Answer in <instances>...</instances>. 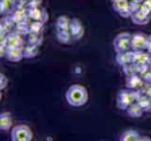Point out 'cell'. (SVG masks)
Returning a JSON list of instances; mask_svg holds the SVG:
<instances>
[{"mask_svg":"<svg viewBox=\"0 0 151 141\" xmlns=\"http://www.w3.org/2000/svg\"><path fill=\"white\" fill-rule=\"evenodd\" d=\"M65 99L70 106L73 107L83 106L88 101L87 90L82 85L73 84L69 87L65 93Z\"/></svg>","mask_w":151,"mask_h":141,"instance_id":"1","label":"cell"},{"mask_svg":"<svg viewBox=\"0 0 151 141\" xmlns=\"http://www.w3.org/2000/svg\"><path fill=\"white\" fill-rule=\"evenodd\" d=\"M10 138L12 141H31L33 133L27 125L18 124L10 132Z\"/></svg>","mask_w":151,"mask_h":141,"instance_id":"2","label":"cell"},{"mask_svg":"<svg viewBox=\"0 0 151 141\" xmlns=\"http://www.w3.org/2000/svg\"><path fill=\"white\" fill-rule=\"evenodd\" d=\"M132 36L128 32H122L114 38L113 46L116 53H122L132 49Z\"/></svg>","mask_w":151,"mask_h":141,"instance_id":"3","label":"cell"},{"mask_svg":"<svg viewBox=\"0 0 151 141\" xmlns=\"http://www.w3.org/2000/svg\"><path fill=\"white\" fill-rule=\"evenodd\" d=\"M134 98L132 94V90L129 88H125L121 90L117 93L116 96V107L120 110H125L131 106L132 103H134Z\"/></svg>","mask_w":151,"mask_h":141,"instance_id":"4","label":"cell"},{"mask_svg":"<svg viewBox=\"0 0 151 141\" xmlns=\"http://www.w3.org/2000/svg\"><path fill=\"white\" fill-rule=\"evenodd\" d=\"M113 9L124 18H131L132 12L129 9V1L126 0H111Z\"/></svg>","mask_w":151,"mask_h":141,"instance_id":"5","label":"cell"},{"mask_svg":"<svg viewBox=\"0 0 151 141\" xmlns=\"http://www.w3.org/2000/svg\"><path fill=\"white\" fill-rule=\"evenodd\" d=\"M70 31L71 33L72 39L76 40H80L85 34V27L83 25V23L79 19L77 18H72L70 21Z\"/></svg>","mask_w":151,"mask_h":141,"instance_id":"6","label":"cell"},{"mask_svg":"<svg viewBox=\"0 0 151 141\" xmlns=\"http://www.w3.org/2000/svg\"><path fill=\"white\" fill-rule=\"evenodd\" d=\"M147 36L143 33H135L132 36V51L147 50Z\"/></svg>","mask_w":151,"mask_h":141,"instance_id":"7","label":"cell"},{"mask_svg":"<svg viewBox=\"0 0 151 141\" xmlns=\"http://www.w3.org/2000/svg\"><path fill=\"white\" fill-rule=\"evenodd\" d=\"M5 57L12 62H19L24 59V47H8Z\"/></svg>","mask_w":151,"mask_h":141,"instance_id":"8","label":"cell"},{"mask_svg":"<svg viewBox=\"0 0 151 141\" xmlns=\"http://www.w3.org/2000/svg\"><path fill=\"white\" fill-rule=\"evenodd\" d=\"M150 18H151V15L142 12V10H138V12L132 13L131 16V20L132 21V23L138 25H147L150 21Z\"/></svg>","mask_w":151,"mask_h":141,"instance_id":"9","label":"cell"},{"mask_svg":"<svg viewBox=\"0 0 151 141\" xmlns=\"http://www.w3.org/2000/svg\"><path fill=\"white\" fill-rule=\"evenodd\" d=\"M8 47H24V40L17 32H9L6 35Z\"/></svg>","mask_w":151,"mask_h":141,"instance_id":"10","label":"cell"},{"mask_svg":"<svg viewBox=\"0 0 151 141\" xmlns=\"http://www.w3.org/2000/svg\"><path fill=\"white\" fill-rule=\"evenodd\" d=\"M144 83L145 81L143 80L142 76H140V74H136L131 76H127L126 87L127 88H129V90H138V88H140L143 86Z\"/></svg>","mask_w":151,"mask_h":141,"instance_id":"11","label":"cell"},{"mask_svg":"<svg viewBox=\"0 0 151 141\" xmlns=\"http://www.w3.org/2000/svg\"><path fill=\"white\" fill-rule=\"evenodd\" d=\"M151 57L147 50L133 51V63L135 64H145L149 63Z\"/></svg>","mask_w":151,"mask_h":141,"instance_id":"12","label":"cell"},{"mask_svg":"<svg viewBox=\"0 0 151 141\" xmlns=\"http://www.w3.org/2000/svg\"><path fill=\"white\" fill-rule=\"evenodd\" d=\"M28 16L34 21H41L45 23L48 20V14L44 9H40V8H33L28 9Z\"/></svg>","mask_w":151,"mask_h":141,"instance_id":"13","label":"cell"},{"mask_svg":"<svg viewBox=\"0 0 151 141\" xmlns=\"http://www.w3.org/2000/svg\"><path fill=\"white\" fill-rule=\"evenodd\" d=\"M116 61L118 65L121 67L124 65H127L129 63H132L133 62V51H126L122 52V53H116Z\"/></svg>","mask_w":151,"mask_h":141,"instance_id":"14","label":"cell"},{"mask_svg":"<svg viewBox=\"0 0 151 141\" xmlns=\"http://www.w3.org/2000/svg\"><path fill=\"white\" fill-rule=\"evenodd\" d=\"M12 125V118L9 112H2L0 114V130L8 131Z\"/></svg>","mask_w":151,"mask_h":141,"instance_id":"15","label":"cell"},{"mask_svg":"<svg viewBox=\"0 0 151 141\" xmlns=\"http://www.w3.org/2000/svg\"><path fill=\"white\" fill-rule=\"evenodd\" d=\"M126 112L129 117L135 118V119L141 118L143 116V114L145 113L144 109L140 106V104L136 102L132 103L131 106L126 109Z\"/></svg>","mask_w":151,"mask_h":141,"instance_id":"16","label":"cell"},{"mask_svg":"<svg viewBox=\"0 0 151 141\" xmlns=\"http://www.w3.org/2000/svg\"><path fill=\"white\" fill-rule=\"evenodd\" d=\"M56 40L61 44H69L72 39L70 30H60L56 29Z\"/></svg>","mask_w":151,"mask_h":141,"instance_id":"17","label":"cell"},{"mask_svg":"<svg viewBox=\"0 0 151 141\" xmlns=\"http://www.w3.org/2000/svg\"><path fill=\"white\" fill-rule=\"evenodd\" d=\"M140 137L141 135L140 134L135 131V130H127V131L123 132L120 137H119V140L120 141H140Z\"/></svg>","mask_w":151,"mask_h":141,"instance_id":"18","label":"cell"},{"mask_svg":"<svg viewBox=\"0 0 151 141\" xmlns=\"http://www.w3.org/2000/svg\"><path fill=\"white\" fill-rule=\"evenodd\" d=\"M70 21L67 15H61L56 20L55 23V27L56 29H60V30H70Z\"/></svg>","mask_w":151,"mask_h":141,"instance_id":"19","label":"cell"},{"mask_svg":"<svg viewBox=\"0 0 151 141\" xmlns=\"http://www.w3.org/2000/svg\"><path fill=\"white\" fill-rule=\"evenodd\" d=\"M39 54V47L35 44H27L24 47V59H32Z\"/></svg>","mask_w":151,"mask_h":141,"instance_id":"20","label":"cell"},{"mask_svg":"<svg viewBox=\"0 0 151 141\" xmlns=\"http://www.w3.org/2000/svg\"><path fill=\"white\" fill-rule=\"evenodd\" d=\"M16 5V0H0V12L1 14L6 13Z\"/></svg>","mask_w":151,"mask_h":141,"instance_id":"21","label":"cell"},{"mask_svg":"<svg viewBox=\"0 0 151 141\" xmlns=\"http://www.w3.org/2000/svg\"><path fill=\"white\" fill-rule=\"evenodd\" d=\"M136 103H138L140 104V106L144 109L145 112H149V109L151 107V98L150 97L144 94Z\"/></svg>","mask_w":151,"mask_h":141,"instance_id":"22","label":"cell"},{"mask_svg":"<svg viewBox=\"0 0 151 141\" xmlns=\"http://www.w3.org/2000/svg\"><path fill=\"white\" fill-rule=\"evenodd\" d=\"M27 16V10L24 8L23 9H17V10L12 15V21L15 23H20L24 21V18Z\"/></svg>","mask_w":151,"mask_h":141,"instance_id":"23","label":"cell"},{"mask_svg":"<svg viewBox=\"0 0 151 141\" xmlns=\"http://www.w3.org/2000/svg\"><path fill=\"white\" fill-rule=\"evenodd\" d=\"M122 71L126 76H131L133 74H137L136 64L132 62V63H129L127 65H124V66H122Z\"/></svg>","mask_w":151,"mask_h":141,"instance_id":"24","label":"cell"},{"mask_svg":"<svg viewBox=\"0 0 151 141\" xmlns=\"http://www.w3.org/2000/svg\"><path fill=\"white\" fill-rule=\"evenodd\" d=\"M43 24L41 21H34L29 25V33H40L42 30Z\"/></svg>","mask_w":151,"mask_h":141,"instance_id":"25","label":"cell"},{"mask_svg":"<svg viewBox=\"0 0 151 141\" xmlns=\"http://www.w3.org/2000/svg\"><path fill=\"white\" fill-rule=\"evenodd\" d=\"M40 33H29L28 35V43L29 44H35L38 45L40 44Z\"/></svg>","mask_w":151,"mask_h":141,"instance_id":"26","label":"cell"},{"mask_svg":"<svg viewBox=\"0 0 151 141\" xmlns=\"http://www.w3.org/2000/svg\"><path fill=\"white\" fill-rule=\"evenodd\" d=\"M136 70H137V74L140 75L145 74V72H148L150 70L149 63H145V64H136Z\"/></svg>","mask_w":151,"mask_h":141,"instance_id":"27","label":"cell"},{"mask_svg":"<svg viewBox=\"0 0 151 141\" xmlns=\"http://www.w3.org/2000/svg\"><path fill=\"white\" fill-rule=\"evenodd\" d=\"M140 10L151 15V0H145L144 2H142Z\"/></svg>","mask_w":151,"mask_h":141,"instance_id":"28","label":"cell"},{"mask_svg":"<svg viewBox=\"0 0 151 141\" xmlns=\"http://www.w3.org/2000/svg\"><path fill=\"white\" fill-rule=\"evenodd\" d=\"M141 4L142 2H139V1H136V0H131L129 1V9H131L132 13H134L140 10L141 9Z\"/></svg>","mask_w":151,"mask_h":141,"instance_id":"29","label":"cell"},{"mask_svg":"<svg viewBox=\"0 0 151 141\" xmlns=\"http://www.w3.org/2000/svg\"><path fill=\"white\" fill-rule=\"evenodd\" d=\"M9 84V78L4 74H0V90H3L7 87Z\"/></svg>","mask_w":151,"mask_h":141,"instance_id":"30","label":"cell"},{"mask_svg":"<svg viewBox=\"0 0 151 141\" xmlns=\"http://www.w3.org/2000/svg\"><path fill=\"white\" fill-rule=\"evenodd\" d=\"M41 2H42V0H29L27 7H28L29 9L40 8V6L41 5Z\"/></svg>","mask_w":151,"mask_h":141,"instance_id":"31","label":"cell"},{"mask_svg":"<svg viewBox=\"0 0 151 141\" xmlns=\"http://www.w3.org/2000/svg\"><path fill=\"white\" fill-rule=\"evenodd\" d=\"M29 0H16V6L18 9H23L25 5H28Z\"/></svg>","mask_w":151,"mask_h":141,"instance_id":"32","label":"cell"},{"mask_svg":"<svg viewBox=\"0 0 151 141\" xmlns=\"http://www.w3.org/2000/svg\"><path fill=\"white\" fill-rule=\"evenodd\" d=\"M141 76H142L143 80L145 83H149V84H150V82H151V70H149L148 72H147L145 74H143Z\"/></svg>","mask_w":151,"mask_h":141,"instance_id":"33","label":"cell"},{"mask_svg":"<svg viewBox=\"0 0 151 141\" xmlns=\"http://www.w3.org/2000/svg\"><path fill=\"white\" fill-rule=\"evenodd\" d=\"M145 95H147L151 98V84H148V86L147 87V90L145 92Z\"/></svg>","mask_w":151,"mask_h":141,"instance_id":"34","label":"cell"},{"mask_svg":"<svg viewBox=\"0 0 151 141\" xmlns=\"http://www.w3.org/2000/svg\"><path fill=\"white\" fill-rule=\"evenodd\" d=\"M151 48V35L147 36V50Z\"/></svg>","mask_w":151,"mask_h":141,"instance_id":"35","label":"cell"},{"mask_svg":"<svg viewBox=\"0 0 151 141\" xmlns=\"http://www.w3.org/2000/svg\"><path fill=\"white\" fill-rule=\"evenodd\" d=\"M144 140H148L151 141V138L149 137H147V135H143V137H140V141H144Z\"/></svg>","mask_w":151,"mask_h":141,"instance_id":"36","label":"cell"},{"mask_svg":"<svg viewBox=\"0 0 151 141\" xmlns=\"http://www.w3.org/2000/svg\"><path fill=\"white\" fill-rule=\"evenodd\" d=\"M147 53L149 54V56H150V57H151V48L148 49V50H147Z\"/></svg>","mask_w":151,"mask_h":141,"instance_id":"37","label":"cell"},{"mask_svg":"<svg viewBox=\"0 0 151 141\" xmlns=\"http://www.w3.org/2000/svg\"><path fill=\"white\" fill-rule=\"evenodd\" d=\"M136 1H139V2H144L145 0H136Z\"/></svg>","mask_w":151,"mask_h":141,"instance_id":"38","label":"cell"},{"mask_svg":"<svg viewBox=\"0 0 151 141\" xmlns=\"http://www.w3.org/2000/svg\"><path fill=\"white\" fill-rule=\"evenodd\" d=\"M149 67H150V70H151V60H150V62H149Z\"/></svg>","mask_w":151,"mask_h":141,"instance_id":"39","label":"cell"},{"mask_svg":"<svg viewBox=\"0 0 151 141\" xmlns=\"http://www.w3.org/2000/svg\"><path fill=\"white\" fill-rule=\"evenodd\" d=\"M149 113H151V107H150V109H149Z\"/></svg>","mask_w":151,"mask_h":141,"instance_id":"40","label":"cell"},{"mask_svg":"<svg viewBox=\"0 0 151 141\" xmlns=\"http://www.w3.org/2000/svg\"><path fill=\"white\" fill-rule=\"evenodd\" d=\"M126 1H131V0H126Z\"/></svg>","mask_w":151,"mask_h":141,"instance_id":"41","label":"cell"},{"mask_svg":"<svg viewBox=\"0 0 151 141\" xmlns=\"http://www.w3.org/2000/svg\"><path fill=\"white\" fill-rule=\"evenodd\" d=\"M150 84H151V82H150Z\"/></svg>","mask_w":151,"mask_h":141,"instance_id":"42","label":"cell"}]
</instances>
